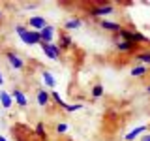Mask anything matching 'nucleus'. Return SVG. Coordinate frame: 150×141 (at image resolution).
Returning <instances> with one entry per match:
<instances>
[{"mask_svg": "<svg viewBox=\"0 0 150 141\" xmlns=\"http://www.w3.org/2000/svg\"><path fill=\"white\" fill-rule=\"evenodd\" d=\"M146 92H148V94H150V85H146Z\"/></svg>", "mask_w": 150, "mask_h": 141, "instance_id": "obj_27", "label": "nucleus"}, {"mask_svg": "<svg viewBox=\"0 0 150 141\" xmlns=\"http://www.w3.org/2000/svg\"><path fill=\"white\" fill-rule=\"evenodd\" d=\"M0 105H2L4 109H9V107L13 105V98H11V94H9L8 90H2V88H0Z\"/></svg>", "mask_w": 150, "mask_h": 141, "instance_id": "obj_17", "label": "nucleus"}, {"mask_svg": "<svg viewBox=\"0 0 150 141\" xmlns=\"http://www.w3.org/2000/svg\"><path fill=\"white\" fill-rule=\"evenodd\" d=\"M2 85H4V73L0 72V87H2Z\"/></svg>", "mask_w": 150, "mask_h": 141, "instance_id": "obj_25", "label": "nucleus"}, {"mask_svg": "<svg viewBox=\"0 0 150 141\" xmlns=\"http://www.w3.org/2000/svg\"><path fill=\"white\" fill-rule=\"evenodd\" d=\"M103 94H105V88H103V85H101V83H96V85L92 87V98H94V100H100Z\"/></svg>", "mask_w": 150, "mask_h": 141, "instance_id": "obj_19", "label": "nucleus"}, {"mask_svg": "<svg viewBox=\"0 0 150 141\" xmlns=\"http://www.w3.org/2000/svg\"><path fill=\"white\" fill-rule=\"evenodd\" d=\"M100 28H101V30H107V32H112V34H118V32H120L124 26H122L120 23H116V21L101 19V21H100Z\"/></svg>", "mask_w": 150, "mask_h": 141, "instance_id": "obj_9", "label": "nucleus"}, {"mask_svg": "<svg viewBox=\"0 0 150 141\" xmlns=\"http://www.w3.org/2000/svg\"><path fill=\"white\" fill-rule=\"evenodd\" d=\"M135 60L143 66H150V49H139L135 53Z\"/></svg>", "mask_w": 150, "mask_h": 141, "instance_id": "obj_15", "label": "nucleus"}, {"mask_svg": "<svg viewBox=\"0 0 150 141\" xmlns=\"http://www.w3.org/2000/svg\"><path fill=\"white\" fill-rule=\"evenodd\" d=\"M115 40H124V41H131L137 45H146L148 38L144 34H141L139 30H129V28H122L118 34H115Z\"/></svg>", "mask_w": 150, "mask_h": 141, "instance_id": "obj_2", "label": "nucleus"}, {"mask_svg": "<svg viewBox=\"0 0 150 141\" xmlns=\"http://www.w3.org/2000/svg\"><path fill=\"white\" fill-rule=\"evenodd\" d=\"M40 47H41V51L45 53L47 58H51V60H58L60 58V47L56 45V43H43V41H40Z\"/></svg>", "mask_w": 150, "mask_h": 141, "instance_id": "obj_4", "label": "nucleus"}, {"mask_svg": "<svg viewBox=\"0 0 150 141\" xmlns=\"http://www.w3.org/2000/svg\"><path fill=\"white\" fill-rule=\"evenodd\" d=\"M2 19H4V13H2V11H0V21H2Z\"/></svg>", "mask_w": 150, "mask_h": 141, "instance_id": "obj_28", "label": "nucleus"}, {"mask_svg": "<svg viewBox=\"0 0 150 141\" xmlns=\"http://www.w3.org/2000/svg\"><path fill=\"white\" fill-rule=\"evenodd\" d=\"M148 73V66H143V64H137L129 70V75L131 77H144Z\"/></svg>", "mask_w": 150, "mask_h": 141, "instance_id": "obj_18", "label": "nucleus"}, {"mask_svg": "<svg viewBox=\"0 0 150 141\" xmlns=\"http://www.w3.org/2000/svg\"><path fill=\"white\" fill-rule=\"evenodd\" d=\"M45 25H47V21H45V17H41V15H32L30 19H28V28H30V30L40 32Z\"/></svg>", "mask_w": 150, "mask_h": 141, "instance_id": "obj_10", "label": "nucleus"}, {"mask_svg": "<svg viewBox=\"0 0 150 141\" xmlns=\"http://www.w3.org/2000/svg\"><path fill=\"white\" fill-rule=\"evenodd\" d=\"M41 79H43V83H45L47 88H54L56 87V77L53 75L51 70H41Z\"/></svg>", "mask_w": 150, "mask_h": 141, "instance_id": "obj_14", "label": "nucleus"}, {"mask_svg": "<svg viewBox=\"0 0 150 141\" xmlns=\"http://www.w3.org/2000/svg\"><path fill=\"white\" fill-rule=\"evenodd\" d=\"M15 34L21 38V41L26 43V45H40V41H41L40 32L30 30V28L25 26V25H15Z\"/></svg>", "mask_w": 150, "mask_h": 141, "instance_id": "obj_1", "label": "nucleus"}, {"mask_svg": "<svg viewBox=\"0 0 150 141\" xmlns=\"http://www.w3.org/2000/svg\"><path fill=\"white\" fill-rule=\"evenodd\" d=\"M36 135H38V137H40V139H45L47 137V132H45V126H43V122H38V124H36Z\"/></svg>", "mask_w": 150, "mask_h": 141, "instance_id": "obj_21", "label": "nucleus"}, {"mask_svg": "<svg viewBox=\"0 0 150 141\" xmlns=\"http://www.w3.org/2000/svg\"><path fill=\"white\" fill-rule=\"evenodd\" d=\"M36 102L40 107H45L47 103L51 102V92H47L45 88H38L36 90Z\"/></svg>", "mask_w": 150, "mask_h": 141, "instance_id": "obj_12", "label": "nucleus"}, {"mask_svg": "<svg viewBox=\"0 0 150 141\" xmlns=\"http://www.w3.org/2000/svg\"><path fill=\"white\" fill-rule=\"evenodd\" d=\"M9 94H11V98H13V103H17L19 107H28V98L21 88H11Z\"/></svg>", "mask_w": 150, "mask_h": 141, "instance_id": "obj_8", "label": "nucleus"}, {"mask_svg": "<svg viewBox=\"0 0 150 141\" xmlns=\"http://www.w3.org/2000/svg\"><path fill=\"white\" fill-rule=\"evenodd\" d=\"M115 49L118 53H137L139 45L137 43H131V41H124V40H115Z\"/></svg>", "mask_w": 150, "mask_h": 141, "instance_id": "obj_5", "label": "nucleus"}, {"mask_svg": "<svg viewBox=\"0 0 150 141\" xmlns=\"http://www.w3.org/2000/svg\"><path fill=\"white\" fill-rule=\"evenodd\" d=\"M83 107H84L83 103H66L64 111H68V113H75V111H81Z\"/></svg>", "mask_w": 150, "mask_h": 141, "instance_id": "obj_22", "label": "nucleus"}, {"mask_svg": "<svg viewBox=\"0 0 150 141\" xmlns=\"http://www.w3.org/2000/svg\"><path fill=\"white\" fill-rule=\"evenodd\" d=\"M88 15L90 17H96V19H105L107 15H112L116 13V8L112 6L111 2H103V4H92L88 6Z\"/></svg>", "mask_w": 150, "mask_h": 141, "instance_id": "obj_3", "label": "nucleus"}, {"mask_svg": "<svg viewBox=\"0 0 150 141\" xmlns=\"http://www.w3.org/2000/svg\"><path fill=\"white\" fill-rule=\"evenodd\" d=\"M66 132H68V124H66V122L56 124V134H66Z\"/></svg>", "mask_w": 150, "mask_h": 141, "instance_id": "obj_23", "label": "nucleus"}, {"mask_svg": "<svg viewBox=\"0 0 150 141\" xmlns=\"http://www.w3.org/2000/svg\"><path fill=\"white\" fill-rule=\"evenodd\" d=\"M40 36H41V41H43V43H54L53 40H54V36H56V28L47 23V25L40 30Z\"/></svg>", "mask_w": 150, "mask_h": 141, "instance_id": "obj_7", "label": "nucleus"}, {"mask_svg": "<svg viewBox=\"0 0 150 141\" xmlns=\"http://www.w3.org/2000/svg\"><path fill=\"white\" fill-rule=\"evenodd\" d=\"M6 60L9 62V66H11L13 70H17V72H21V70H25V60L21 58L17 53H13V51H8L6 53Z\"/></svg>", "mask_w": 150, "mask_h": 141, "instance_id": "obj_6", "label": "nucleus"}, {"mask_svg": "<svg viewBox=\"0 0 150 141\" xmlns=\"http://www.w3.org/2000/svg\"><path fill=\"white\" fill-rule=\"evenodd\" d=\"M58 47H60V51L62 49H71L73 47V38L69 36V32H60L58 34Z\"/></svg>", "mask_w": 150, "mask_h": 141, "instance_id": "obj_11", "label": "nucleus"}, {"mask_svg": "<svg viewBox=\"0 0 150 141\" xmlns=\"http://www.w3.org/2000/svg\"><path fill=\"white\" fill-rule=\"evenodd\" d=\"M148 130V126L146 124H141V126H135L131 132H128V134L124 135V141H135L139 137V135H143V132H146Z\"/></svg>", "mask_w": 150, "mask_h": 141, "instance_id": "obj_13", "label": "nucleus"}, {"mask_svg": "<svg viewBox=\"0 0 150 141\" xmlns=\"http://www.w3.org/2000/svg\"><path fill=\"white\" fill-rule=\"evenodd\" d=\"M0 141H8L6 137H4V135H0Z\"/></svg>", "mask_w": 150, "mask_h": 141, "instance_id": "obj_26", "label": "nucleus"}, {"mask_svg": "<svg viewBox=\"0 0 150 141\" xmlns=\"http://www.w3.org/2000/svg\"><path fill=\"white\" fill-rule=\"evenodd\" d=\"M141 141H150V134H144L143 137H141Z\"/></svg>", "mask_w": 150, "mask_h": 141, "instance_id": "obj_24", "label": "nucleus"}, {"mask_svg": "<svg viewBox=\"0 0 150 141\" xmlns=\"http://www.w3.org/2000/svg\"><path fill=\"white\" fill-rule=\"evenodd\" d=\"M81 26H83V19H79V17H71V19H68V21L64 23V32L77 30V28H81Z\"/></svg>", "mask_w": 150, "mask_h": 141, "instance_id": "obj_16", "label": "nucleus"}, {"mask_svg": "<svg viewBox=\"0 0 150 141\" xmlns=\"http://www.w3.org/2000/svg\"><path fill=\"white\" fill-rule=\"evenodd\" d=\"M51 100H54V103H56L58 107H62V109L66 107V103H68V102H64V100H62V96H60V94L56 92V90L51 92Z\"/></svg>", "mask_w": 150, "mask_h": 141, "instance_id": "obj_20", "label": "nucleus"}]
</instances>
